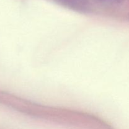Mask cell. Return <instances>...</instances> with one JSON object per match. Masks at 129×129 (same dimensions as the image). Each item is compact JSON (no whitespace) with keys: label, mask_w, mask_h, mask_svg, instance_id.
<instances>
[{"label":"cell","mask_w":129,"mask_h":129,"mask_svg":"<svg viewBox=\"0 0 129 129\" xmlns=\"http://www.w3.org/2000/svg\"><path fill=\"white\" fill-rule=\"evenodd\" d=\"M101 2H108V3H117L120 2L122 0H98Z\"/></svg>","instance_id":"obj_2"},{"label":"cell","mask_w":129,"mask_h":129,"mask_svg":"<svg viewBox=\"0 0 129 129\" xmlns=\"http://www.w3.org/2000/svg\"><path fill=\"white\" fill-rule=\"evenodd\" d=\"M61 5L70 10L81 13H87L90 10V4L88 0H57Z\"/></svg>","instance_id":"obj_1"}]
</instances>
